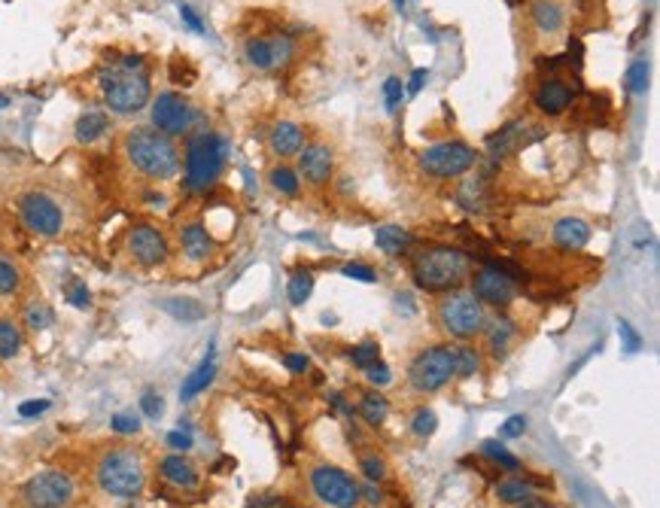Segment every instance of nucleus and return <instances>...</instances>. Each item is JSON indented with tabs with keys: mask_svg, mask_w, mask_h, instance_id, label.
Instances as JSON below:
<instances>
[{
	"mask_svg": "<svg viewBox=\"0 0 660 508\" xmlns=\"http://www.w3.org/2000/svg\"><path fill=\"white\" fill-rule=\"evenodd\" d=\"M122 156L134 174L152 180V183H168L180 177V168H183V150L177 147V140L156 131L152 125H138V129L125 131Z\"/></svg>",
	"mask_w": 660,
	"mask_h": 508,
	"instance_id": "f257e3e1",
	"label": "nucleus"
},
{
	"mask_svg": "<svg viewBox=\"0 0 660 508\" xmlns=\"http://www.w3.org/2000/svg\"><path fill=\"white\" fill-rule=\"evenodd\" d=\"M411 253V280L427 293H454L472 275V256L450 244H423Z\"/></svg>",
	"mask_w": 660,
	"mask_h": 508,
	"instance_id": "f03ea898",
	"label": "nucleus"
},
{
	"mask_svg": "<svg viewBox=\"0 0 660 508\" xmlns=\"http://www.w3.org/2000/svg\"><path fill=\"white\" fill-rule=\"evenodd\" d=\"M225 161H229V140L220 131H192L183 150V189L189 195H207L220 183Z\"/></svg>",
	"mask_w": 660,
	"mask_h": 508,
	"instance_id": "7ed1b4c3",
	"label": "nucleus"
},
{
	"mask_svg": "<svg viewBox=\"0 0 660 508\" xmlns=\"http://www.w3.org/2000/svg\"><path fill=\"white\" fill-rule=\"evenodd\" d=\"M95 481L113 499H138L147 490V460L131 444L107 448L95 462Z\"/></svg>",
	"mask_w": 660,
	"mask_h": 508,
	"instance_id": "20e7f679",
	"label": "nucleus"
},
{
	"mask_svg": "<svg viewBox=\"0 0 660 508\" xmlns=\"http://www.w3.org/2000/svg\"><path fill=\"white\" fill-rule=\"evenodd\" d=\"M98 88H101L104 107L116 116H138L152 101V79L147 70H129L116 61L101 67Z\"/></svg>",
	"mask_w": 660,
	"mask_h": 508,
	"instance_id": "39448f33",
	"label": "nucleus"
},
{
	"mask_svg": "<svg viewBox=\"0 0 660 508\" xmlns=\"http://www.w3.org/2000/svg\"><path fill=\"white\" fill-rule=\"evenodd\" d=\"M438 329L454 341H472L484 332L487 326V307L469 293V289H454L438 298L436 307Z\"/></svg>",
	"mask_w": 660,
	"mask_h": 508,
	"instance_id": "423d86ee",
	"label": "nucleus"
},
{
	"mask_svg": "<svg viewBox=\"0 0 660 508\" xmlns=\"http://www.w3.org/2000/svg\"><path fill=\"white\" fill-rule=\"evenodd\" d=\"M481 161V152L463 140H441L432 143L418 156V168L436 180H459Z\"/></svg>",
	"mask_w": 660,
	"mask_h": 508,
	"instance_id": "0eeeda50",
	"label": "nucleus"
},
{
	"mask_svg": "<svg viewBox=\"0 0 660 508\" xmlns=\"http://www.w3.org/2000/svg\"><path fill=\"white\" fill-rule=\"evenodd\" d=\"M454 380V347L450 344H432L423 347L408 366V387L420 396H432Z\"/></svg>",
	"mask_w": 660,
	"mask_h": 508,
	"instance_id": "6e6552de",
	"label": "nucleus"
},
{
	"mask_svg": "<svg viewBox=\"0 0 660 508\" xmlns=\"http://www.w3.org/2000/svg\"><path fill=\"white\" fill-rule=\"evenodd\" d=\"M15 213H19V223L37 238H58L67 225V213L56 195L43 192V189H31L25 192L19 202H15Z\"/></svg>",
	"mask_w": 660,
	"mask_h": 508,
	"instance_id": "1a4fd4ad",
	"label": "nucleus"
},
{
	"mask_svg": "<svg viewBox=\"0 0 660 508\" xmlns=\"http://www.w3.org/2000/svg\"><path fill=\"white\" fill-rule=\"evenodd\" d=\"M198 119H201L198 107L180 92H159L150 101V125L174 140L189 138L195 131Z\"/></svg>",
	"mask_w": 660,
	"mask_h": 508,
	"instance_id": "9d476101",
	"label": "nucleus"
},
{
	"mask_svg": "<svg viewBox=\"0 0 660 508\" xmlns=\"http://www.w3.org/2000/svg\"><path fill=\"white\" fill-rule=\"evenodd\" d=\"M518 268H502L500 262H487L484 268H475L469 275V293H472L484 307L490 305L496 311L509 307L518 298Z\"/></svg>",
	"mask_w": 660,
	"mask_h": 508,
	"instance_id": "9b49d317",
	"label": "nucleus"
},
{
	"mask_svg": "<svg viewBox=\"0 0 660 508\" xmlns=\"http://www.w3.org/2000/svg\"><path fill=\"white\" fill-rule=\"evenodd\" d=\"M311 490L325 508H359L363 496H359V481L350 475L347 469L332 466V462H320L311 469Z\"/></svg>",
	"mask_w": 660,
	"mask_h": 508,
	"instance_id": "f8f14e48",
	"label": "nucleus"
},
{
	"mask_svg": "<svg viewBox=\"0 0 660 508\" xmlns=\"http://www.w3.org/2000/svg\"><path fill=\"white\" fill-rule=\"evenodd\" d=\"M77 499V481L61 469H43L22 484V503L28 508H70Z\"/></svg>",
	"mask_w": 660,
	"mask_h": 508,
	"instance_id": "ddd939ff",
	"label": "nucleus"
},
{
	"mask_svg": "<svg viewBox=\"0 0 660 508\" xmlns=\"http://www.w3.org/2000/svg\"><path fill=\"white\" fill-rule=\"evenodd\" d=\"M125 253L138 268L156 271L170 262V241L156 223H134L125 234Z\"/></svg>",
	"mask_w": 660,
	"mask_h": 508,
	"instance_id": "4468645a",
	"label": "nucleus"
},
{
	"mask_svg": "<svg viewBox=\"0 0 660 508\" xmlns=\"http://www.w3.org/2000/svg\"><path fill=\"white\" fill-rule=\"evenodd\" d=\"M293 58H295V43H293V37H286V34L250 37L243 43V61H247L253 70H262V74L284 70Z\"/></svg>",
	"mask_w": 660,
	"mask_h": 508,
	"instance_id": "2eb2a0df",
	"label": "nucleus"
},
{
	"mask_svg": "<svg viewBox=\"0 0 660 508\" xmlns=\"http://www.w3.org/2000/svg\"><path fill=\"white\" fill-rule=\"evenodd\" d=\"M295 171H298V177H302V183H307V186H314V189L329 186L332 177H335V150L323 140L304 143L302 152H298Z\"/></svg>",
	"mask_w": 660,
	"mask_h": 508,
	"instance_id": "dca6fc26",
	"label": "nucleus"
},
{
	"mask_svg": "<svg viewBox=\"0 0 660 508\" xmlns=\"http://www.w3.org/2000/svg\"><path fill=\"white\" fill-rule=\"evenodd\" d=\"M572 104H575V88L560 77H545L536 86V92H532V107H536L541 116H548V119L563 116Z\"/></svg>",
	"mask_w": 660,
	"mask_h": 508,
	"instance_id": "f3484780",
	"label": "nucleus"
},
{
	"mask_svg": "<svg viewBox=\"0 0 660 508\" xmlns=\"http://www.w3.org/2000/svg\"><path fill=\"white\" fill-rule=\"evenodd\" d=\"M159 478L165 481L168 487H174V490H183V493H189V490H198L201 487V469H198V462L195 460H189L186 453H168V457H161L159 460Z\"/></svg>",
	"mask_w": 660,
	"mask_h": 508,
	"instance_id": "a211bd4d",
	"label": "nucleus"
},
{
	"mask_svg": "<svg viewBox=\"0 0 660 508\" xmlns=\"http://www.w3.org/2000/svg\"><path fill=\"white\" fill-rule=\"evenodd\" d=\"M177 244H180V253H183L189 262H195V265H201V262H207L216 253L213 234L201 220H189V223L180 225Z\"/></svg>",
	"mask_w": 660,
	"mask_h": 508,
	"instance_id": "6ab92c4d",
	"label": "nucleus"
},
{
	"mask_svg": "<svg viewBox=\"0 0 660 508\" xmlns=\"http://www.w3.org/2000/svg\"><path fill=\"white\" fill-rule=\"evenodd\" d=\"M304 147V129L293 119H280L271 125V134H268V150L271 156H277L280 161L284 159H293L298 156Z\"/></svg>",
	"mask_w": 660,
	"mask_h": 508,
	"instance_id": "aec40b11",
	"label": "nucleus"
},
{
	"mask_svg": "<svg viewBox=\"0 0 660 508\" xmlns=\"http://www.w3.org/2000/svg\"><path fill=\"white\" fill-rule=\"evenodd\" d=\"M591 238H593V229L582 216H563V220H557L554 229H551V241L566 253L584 250L587 244H591Z\"/></svg>",
	"mask_w": 660,
	"mask_h": 508,
	"instance_id": "412c9836",
	"label": "nucleus"
},
{
	"mask_svg": "<svg viewBox=\"0 0 660 508\" xmlns=\"http://www.w3.org/2000/svg\"><path fill=\"white\" fill-rule=\"evenodd\" d=\"M110 131H113V119H110V113L101 110V107L83 110L74 122V138H77V143H83V147H92V143L104 140Z\"/></svg>",
	"mask_w": 660,
	"mask_h": 508,
	"instance_id": "4be33fe9",
	"label": "nucleus"
},
{
	"mask_svg": "<svg viewBox=\"0 0 660 508\" xmlns=\"http://www.w3.org/2000/svg\"><path fill=\"white\" fill-rule=\"evenodd\" d=\"M481 335H484V341H487V350H490V357H493V359H505V357H509L514 338H518V326H514L505 314H500L496 320H487Z\"/></svg>",
	"mask_w": 660,
	"mask_h": 508,
	"instance_id": "5701e85b",
	"label": "nucleus"
},
{
	"mask_svg": "<svg viewBox=\"0 0 660 508\" xmlns=\"http://www.w3.org/2000/svg\"><path fill=\"white\" fill-rule=\"evenodd\" d=\"M530 22L539 34H557L566 25V6L560 0H532L530 6Z\"/></svg>",
	"mask_w": 660,
	"mask_h": 508,
	"instance_id": "b1692460",
	"label": "nucleus"
},
{
	"mask_svg": "<svg viewBox=\"0 0 660 508\" xmlns=\"http://www.w3.org/2000/svg\"><path fill=\"white\" fill-rule=\"evenodd\" d=\"M539 487H545V481H541V478L514 475V472H511L509 478H502L500 484H496V499L505 503V505H518V503H523V499L536 496Z\"/></svg>",
	"mask_w": 660,
	"mask_h": 508,
	"instance_id": "393cba45",
	"label": "nucleus"
},
{
	"mask_svg": "<svg viewBox=\"0 0 660 508\" xmlns=\"http://www.w3.org/2000/svg\"><path fill=\"white\" fill-rule=\"evenodd\" d=\"M268 186L271 192H277L280 198H298L302 195V177H298V171L293 165H286V161H274V165L268 168Z\"/></svg>",
	"mask_w": 660,
	"mask_h": 508,
	"instance_id": "a878e982",
	"label": "nucleus"
},
{
	"mask_svg": "<svg viewBox=\"0 0 660 508\" xmlns=\"http://www.w3.org/2000/svg\"><path fill=\"white\" fill-rule=\"evenodd\" d=\"M375 247L387 256H402L414 247V234L402 225H381V229H375Z\"/></svg>",
	"mask_w": 660,
	"mask_h": 508,
	"instance_id": "bb28decb",
	"label": "nucleus"
},
{
	"mask_svg": "<svg viewBox=\"0 0 660 508\" xmlns=\"http://www.w3.org/2000/svg\"><path fill=\"white\" fill-rule=\"evenodd\" d=\"M56 326V307L49 302H43V298H31V302H25L22 307V329H28L34 335L46 332Z\"/></svg>",
	"mask_w": 660,
	"mask_h": 508,
	"instance_id": "cd10ccee",
	"label": "nucleus"
},
{
	"mask_svg": "<svg viewBox=\"0 0 660 508\" xmlns=\"http://www.w3.org/2000/svg\"><path fill=\"white\" fill-rule=\"evenodd\" d=\"M356 414L363 417V420L372 426V430H377V426H384L387 423V417H390V399L381 396L377 389H366L363 396H359V405H356Z\"/></svg>",
	"mask_w": 660,
	"mask_h": 508,
	"instance_id": "c85d7f7f",
	"label": "nucleus"
},
{
	"mask_svg": "<svg viewBox=\"0 0 660 508\" xmlns=\"http://www.w3.org/2000/svg\"><path fill=\"white\" fill-rule=\"evenodd\" d=\"M213 378H216V359L211 353V357H204L201 366L192 368V375L183 380V387H180V402H192L195 396H201L204 389L213 384Z\"/></svg>",
	"mask_w": 660,
	"mask_h": 508,
	"instance_id": "c756f323",
	"label": "nucleus"
},
{
	"mask_svg": "<svg viewBox=\"0 0 660 508\" xmlns=\"http://www.w3.org/2000/svg\"><path fill=\"white\" fill-rule=\"evenodd\" d=\"M25 350V329L13 316H0V362H10Z\"/></svg>",
	"mask_w": 660,
	"mask_h": 508,
	"instance_id": "7c9ffc66",
	"label": "nucleus"
},
{
	"mask_svg": "<svg viewBox=\"0 0 660 508\" xmlns=\"http://www.w3.org/2000/svg\"><path fill=\"white\" fill-rule=\"evenodd\" d=\"M521 131H523V122H509L505 129H500L493 134L490 140H487V150H490V159H509L514 150L521 147Z\"/></svg>",
	"mask_w": 660,
	"mask_h": 508,
	"instance_id": "2f4dec72",
	"label": "nucleus"
},
{
	"mask_svg": "<svg viewBox=\"0 0 660 508\" xmlns=\"http://www.w3.org/2000/svg\"><path fill=\"white\" fill-rule=\"evenodd\" d=\"M161 311L170 314L174 320H183V323H198L207 316V307L198 302V298H183V295L165 298V302H161Z\"/></svg>",
	"mask_w": 660,
	"mask_h": 508,
	"instance_id": "473e14b6",
	"label": "nucleus"
},
{
	"mask_svg": "<svg viewBox=\"0 0 660 508\" xmlns=\"http://www.w3.org/2000/svg\"><path fill=\"white\" fill-rule=\"evenodd\" d=\"M481 371V350L472 347L469 341H459L454 347V378L469 380Z\"/></svg>",
	"mask_w": 660,
	"mask_h": 508,
	"instance_id": "72a5a7b5",
	"label": "nucleus"
},
{
	"mask_svg": "<svg viewBox=\"0 0 660 508\" xmlns=\"http://www.w3.org/2000/svg\"><path fill=\"white\" fill-rule=\"evenodd\" d=\"M314 284H316V277H314V271H307V268H295L293 275H289L286 280V295H289V305H304L307 298L314 295Z\"/></svg>",
	"mask_w": 660,
	"mask_h": 508,
	"instance_id": "f704fd0d",
	"label": "nucleus"
},
{
	"mask_svg": "<svg viewBox=\"0 0 660 508\" xmlns=\"http://www.w3.org/2000/svg\"><path fill=\"white\" fill-rule=\"evenodd\" d=\"M481 453H484V457L490 460V462H496V466H500L502 472H521V460L514 457V453L505 448L500 439L481 441Z\"/></svg>",
	"mask_w": 660,
	"mask_h": 508,
	"instance_id": "c9c22d12",
	"label": "nucleus"
},
{
	"mask_svg": "<svg viewBox=\"0 0 660 508\" xmlns=\"http://www.w3.org/2000/svg\"><path fill=\"white\" fill-rule=\"evenodd\" d=\"M359 472L366 475V481L381 484V481H387V475H390V466H387V460L377 451L366 448V451H359Z\"/></svg>",
	"mask_w": 660,
	"mask_h": 508,
	"instance_id": "e433bc0d",
	"label": "nucleus"
},
{
	"mask_svg": "<svg viewBox=\"0 0 660 508\" xmlns=\"http://www.w3.org/2000/svg\"><path fill=\"white\" fill-rule=\"evenodd\" d=\"M22 286H25V275H22V268L15 265L13 259H6V256H0V298H10V295H19L22 293Z\"/></svg>",
	"mask_w": 660,
	"mask_h": 508,
	"instance_id": "4c0bfd02",
	"label": "nucleus"
},
{
	"mask_svg": "<svg viewBox=\"0 0 660 508\" xmlns=\"http://www.w3.org/2000/svg\"><path fill=\"white\" fill-rule=\"evenodd\" d=\"M457 202H459V207H466V211H484L487 183H484V180H469V183L459 186Z\"/></svg>",
	"mask_w": 660,
	"mask_h": 508,
	"instance_id": "58836bf2",
	"label": "nucleus"
},
{
	"mask_svg": "<svg viewBox=\"0 0 660 508\" xmlns=\"http://www.w3.org/2000/svg\"><path fill=\"white\" fill-rule=\"evenodd\" d=\"M65 298L70 307H77V311H88V307H92V289H88L86 280H79V277H70L65 284Z\"/></svg>",
	"mask_w": 660,
	"mask_h": 508,
	"instance_id": "ea45409f",
	"label": "nucleus"
},
{
	"mask_svg": "<svg viewBox=\"0 0 660 508\" xmlns=\"http://www.w3.org/2000/svg\"><path fill=\"white\" fill-rule=\"evenodd\" d=\"M350 362H354L359 371H366V368H372L375 362H381V347H377V341H363V344H356V347H350Z\"/></svg>",
	"mask_w": 660,
	"mask_h": 508,
	"instance_id": "a19ab883",
	"label": "nucleus"
},
{
	"mask_svg": "<svg viewBox=\"0 0 660 508\" xmlns=\"http://www.w3.org/2000/svg\"><path fill=\"white\" fill-rule=\"evenodd\" d=\"M438 430V414L432 411V408H418L411 417V432L418 435V439H429V435H436Z\"/></svg>",
	"mask_w": 660,
	"mask_h": 508,
	"instance_id": "79ce46f5",
	"label": "nucleus"
},
{
	"mask_svg": "<svg viewBox=\"0 0 660 508\" xmlns=\"http://www.w3.org/2000/svg\"><path fill=\"white\" fill-rule=\"evenodd\" d=\"M648 88V58H636L627 67V92L630 95H645Z\"/></svg>",
	"mask_w": 660,
	"mask_h": 508,
	"instance_id": "37998d69",
	"label": "nucleus"
},
{
	"mask_svg": "<svg viewBox=\"0 0 660 508\" xmlns=\"http://www.w3.org/2000/svg\"><path fill=\"white\" fill-rule=\"evenodd\" d=\"M110 426H113L116 435H138L140 432V417L131 414V411H119V414H113Z\"/></svg>",
	"mask_w": 660,
	"mask_h": 508,
	"instance_id": "c03bdc74",
	"label": "nucleus"
},
{
	"mask_svg": "<svg viewBox=\"0 0 660 508\" xmlns=\"http://www.w3.org/2000/svg\"><path fill=\"white\" fill-rule=\"evenodd\" d=\"M341 275L350 280H359V284H375L377 280V271L372 265H366V262H347V265H341Z\"/></svg>",
	"mask_w": 660,
	"mask_h": 508,
	"instance_id": "a18cd8bd",
	"label": "nucleus"
},
{
	"mask_svg": "<svg viewBox=\"0 0 660 508\" xmlns=\"http://www.w3.org/2000/svg\"><path fill=\"white\" fill-rule=\"evenodd\" d=\"M402 98H405V83L399 77H387V83H384V104H387V110H396V107L402 104Z\"/></svg>",
	"mask_w": 660,
	"mask_h": 508,
	"instance_id": "49530a36",
	"label": "nucleus"
},
{
	"mask_svg": "<svg viewBox=\"0 0 660 508\" xmlns=\"http://www.w3.org/2000/svg\"><path fill=\"white\" fill-rule=\"evenodd\" d=\"M140 408H143V414L150 417V420H159L161 414H165V399H161L156 389H147L140 399Z\"/></svg>",
	"mask_w": 660,
	"mask_h": 508,
	"instance_id": "de8ad7c7",
	"label": "nucleus"
},
{
	"mask_svg": "<svg viewBox=\"0 0 660 508\" xmlns=\"http://www.w3.org/2000/svg\"><path fill=\"white\" fill-rule=\"evenodd\" d=\"M366 378H368V384H372L375 389H377V387L393 384V371H390V366H387L384 359H381V362H375L372 368H366Z\"/></svg>",
	"mask_w": 660,
	"mask_h": 508,
	"instance_id": "09e8293b",
	"label": "nucleus"
},
{
	"mask_svg": "<svg viewBox=\"0 0 660 508\" xmlns=\"http://www.w3.org/2000/svg\"><path fill=\"white\" fill-rule=\"evenodd\" d=\"M523 432H527V417L523 414H514L500 426V439H521Z\"/></svg>",
	"mask_w": 660,
	"mask_h": 508,
	"instance_id": "8fccbe9b",
	"label": "nucleus"
},
{
	"mask_svg": "<svg viewBox=\"0 0 660 508\" xmlns=\"http://www.w3.org/2000/svg\"><path fill=\"white\" fill-rule=\"evenodd\" d=\"M247 508H293L286 496H274V493H262V496H250Z\"/></svg>",
	"mask_w": 660,
	"mask_h": 508,
	"instance_id": "3c124183",
	"label": "nucleus"
},
{
	"mask_svg": "<svg viewBox=\"0 0 660 508\" xmlns=\"http://www.w3.org/2000/svg\"><path fill=\"white\" fill-rule=\"evenodd\" d=\"M284 366L293 371V375H304V371L311 368V357H307V353H298V350H289V353H284Z\"/></svg>",
	"mask_w": 660,
	"mask_h": 508,
	"instance_id": "603ef678",
	"label": "nucleus"
},
{
	"mask_svg": "<svg viewBox=\"0 0 660 508\" xmlns=\"http://www.w3.org/2000/svg\"><path fill=\"white\" fill-rule=\"evenodd\" d=\"M192 444H195V439H192V432L189 430H170L168 432V448L170 451H192Z\"/></svg>",
	"mask_w": 660,
	"mask_h": 508,
	"instance_id": "864d4df0",
	"label": "nucleus"
},
{
	"mask_svg": "<svg viewBox=\"0 0 660 508\" xmlns=\"http://www.w3.org/2000/svg\"><path fill=\"white\" fill-rule=\"evenodd\" d=\"M359 496H363V503L372 505V508H381V505H384V490H381V484H372V481L359 484Z\"/></svg>",
	"mask_w": 660,
	"mask_h": 508,
	"instance_id": "5fc2aeb1",
	"label": "nucleus"
},
{
	"mask_svg": "<svg viewBox=\"0 0 660 508\" xmlns=\"http://www.w3.org/2000/svg\"><path fill=\"white\" fill-rule=\"evenodd\" d=\"M618 332H621V338H624V347H627V353H636V350L642 347V338H639V335H636V329H633L630 323H624V320H621Z\"/></svg>",
	"mask_w": 660,
	"mask_h": 508,
	"instance_id": "6e6d98bb",
	"label": "nucleus"
},
{
	"mask_svg": "<svg viewBox=\"0 0 660 508\" xmlns=\"http://www.w3.org/2000/svg\"><path fill=\"white\" fill-rule=\"evenodd\" d=\"M180 19L186 22V28H192V31H198V34H204V22H201V16H198V13H195L189 4H180Z\"/></svg>",
	"mask_w": 660,
	"mask_h": 508,
	"instance_id": "4d7b16f0",
	"label": "nucleus"
},
{
	"mask_svg": "<svg viewBox=\"0 0 660 508\" xmlns=\"http://www.w3.org/2000/svg\"><path fill=\"white\" fill-rule=\"evenodd\" d=\"M427 79H429V70H427V67H418V70L411 74L408 83H405V86H408V88H405V95H418Z\"/></svg>",
	"mask_w": 660,
	"mask_h": 508,
	"instance_id": "13d9d810",
	"label": "nucleus"
},
{
	"mask_svg": "<svg viewBox=\"0 0 660 508\" xmlns=\"http://www.w3.org/2000/svg\"><path fill=\"white\" fill-rule=\"evenodd\" d=\"M43 411H49V399H34V402H25V405L19 408L22 417H37V414H43Z\"/></svg>",
	"mask_w": 660,
	"mask_h": 508,
	"instance_id": "bf43d9fd",
	"label": "nucleus"
},
{
	"mask_svg": "<svg viewBox=\"0 0 660 508\" xmlns=\"http://www.w3.org/2000/svg\"><path fill=\"white\" fill-rule=\"evenodd\" d=\"M143 204L156 207V211H165V207H168V195H165V192H156V189H150V192H143Z\"/></svg>",
	"mask_w": 660,
	"mask_h": 508,
	"instance_id": "052dcab7",
	"label": "nucleus"
},
{
	"mask_svg": "<svg viewBox=\"0 0 660 508\" xmlns=\"http://www.w3.org/2000/svg\"><path fill=\"white\" fill-rule=\"evenodd\" d=\"M511 508H554V503H548V499H541V496H530V499H523V503L511 505Z\"/></svg>",
	"mask_w": 660,
	"mask_h": 508,
	"instance_id": "680f3d73",
	"label": "nucleus"
},
{
	"mask_svg": "<svg viewBox=\"0 0 660 508\" xmlns=\"http://www.w3.org/2000/svg\"><path fill=\"white\" fill-rule=\"evenodd\" d=\"M393 4H396V10H399V13L405 10V0H393Z\"/></svg>",
	"mask_w": 660,
	"mask_h": 508,
	"instance_id": "e2e57ef3",
	"label": "nucleus"
}]
</instances>
